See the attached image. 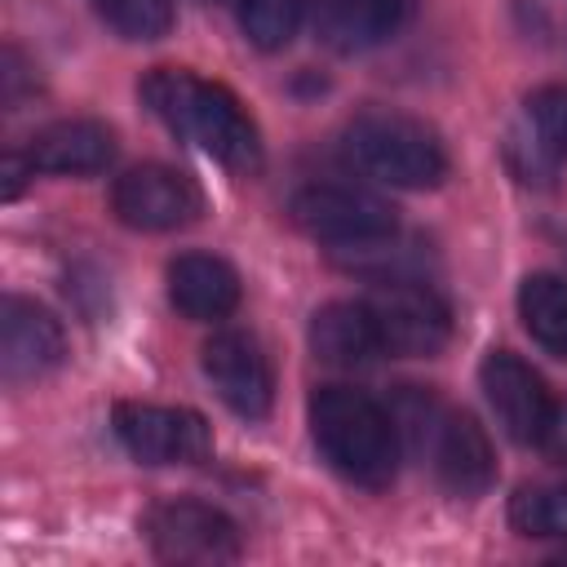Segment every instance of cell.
Here are the masks:
<instances>
[{
  "label": "cell",
  "instance_id": "6da1fadb",
  "mask_svg": "<svg viewBox=\"0 0 567 567\" xmlns=\"http://www.w3.org/2000/svg\"><path fill=\"white\" fill-rule=\"evenodd\" d=\"M137 93L168 133L199 146L217 164L235 173H252L261 164V133L226 84L204 80L186 66H151Z\"/></svg>",
  "mask_w": 567,
  "mask_h": 567
},
{
  "label": "cell",
  "instance_id": "7a4b0ae2",
  "mask_svg": "<svg viewBox=\"0 0 567 567\" xmlns=\"http://www.w3.org/2000/svg\"><path fill=\"white\" fill-rule=\"evenodd\" d=\"M319 456L354 487H390L399 470V421L372 394L350 385H319L306 403Z\"/></svg>",
  "mask_w": 567,
  "mask_h": 567
},
{
  "label": "cell",
  "instance_id": "3957f363",
  "mask_svg": "<svg viewBox=\"0 0 567 567\" xmlns=\"http://www.w3.org/2000/svg\"><path fill=\"white\" fill-rule=\"evenodd\" d=\"M346 151L363 173L403 190H430L447 177L439 133L403 111H359L346 124Z\"/></svg>",
  "mask_w": 567,
  "mask_h": 567
},
{
  "label": "cell",
  "instance_id": "277c9868",
  "mask_svg": "<svg viewBox=\"0 0 567 567\" xmlns=\"http://www.w3.org/2000/svg\"><path fill=\"white\" fill-rule=\"evenodd\" d=\"M399 425L412 430L416 447H425V456L434 465V478L452 496L474 501V496H483L492 487L496 456H492V443H487V434H483V425L474 416L452 412V408H443V403H434L425 394V403H416Z\"/></svg>",
  "mask_w": 567,
  "mask_h": 567
},
{
  "label": "cell",
  "instance_id": "5b68a950",
  "mask_svg": "<svg viewBox=\"0 0 567 567\" xmlns=\"http://www.w3.org/2000/svg\"><path fill=\"white\" fill-rule=\"evenodd\" d=\"M142 536L164 563H230L244 549V536L230 514L208 501L168 496L142 514Z\"/></svg>",
  "mask_w": 567,
  "mask_h": 567
},
{
  "label": "cell",
  "instance_id": "8992f818",
  "mask_svg": "<svg viewBox=\"0 0 567 567\" xmlns=\"http://www.w3.org/2000/svg\"><path fill=\"white\" fill-rule=\"evenodd\" d=\"M368 310L381 332V350L399 359H434L452 341V310L447 301L421 279H385Z\"/></svg>",
  "mask_w": 567,
  "mask_h": 567
},
{
  "label": "cell",
  "instance_id": "52a82bcc",
  "mask_svg": "<svg viewBox=\"0 0 567 567\" xmlns=\"http://www.w3.org/2000/svg\"><path fill=\"white\" fill-rule=\"evenodd\" d=\"M115 439L142 465H199L213 452V430L190 408L168 403H115Z\"/></svg>",
  "mask_w": 567,
  "mask_h": 567
},
{
  "label": "cell",
  "instance_id": "ba28073f",
  "mask_svg": "<svg viewBox=\"0 0 567 567\" xmlns=\"http://www.w3.org/2000/svg\"><path fill=\"white\" fill-rule=\"evenodd\" d=\"M292 221L323 239V244H337V248H359V244H372V239H390L394 235V208L359 186H346V182H315V186H301L288 204Z\"/></svg>",
  "mask_w": 567,
  "mask_h": 567
},
{
  "label": "cell",
  "instance_id": "9c48e42d",
  "mask_svg": "<svg viewBox=\"0 0 567 567\" xmlns=\"http://www.w3.org/2000/svg\"><path fill=\"white\" fill-rule=\"evenodd\" d=\"M478 385H483L487 408L496 412L501 430L514 443L540 447L554 434V425H558L554 394L540 381V372H532L514 350H487L478 363Z\"/></svg>",
  "mask_w": 567,
  "mask_h": 567
},
{
  "label": "cell",
  "instance_id": "30bf717a",
  "mask_svg": "<svg viewBox=\"0 0 567 567\" xmlns=\"http://www.w3.org/2000/svg\"><path fill=\"white\" fill-rule=\"evenodd\" d=\"M111 208H115V217L124 226L164 235V230H182V226L199 221L204 190L186 173H177L168 164H137V168L115 177Z\"/></svg>",
  "mask_w": 567,
  "mask_h": 567
},
{
  "label": "cell",
  "instance_id": "8fae6325",
  "mask_svg": "<svg viewBox=\"0 0 567 567\" xmlns=\"http://www.w3.org/2000/svg\"><path fill=\"white\" fill-rule=\"evenodd\" d=\"M505 159L518 182L549 186L567 159V84H540L523 102V120L505 137Z\"/></svg>",
  "mask_w": 567,
  "mask_h": 567
},
{
  "label": "cell",
  "instance_id": "7c38bea8",
  "mask_svg": "<svg viewBox=\"0 0 567 567\" xmlns=\"http://www.w3.org/2000/svg\"><path fill=\"white\" fill-rule=\"evenodd\" d=\"M204 377L217 399L248 421H261L275 403V372L257 337L248 332H217L204 341Z\"/></svg>",
  "mask_w": 567,
  "mask_h": 567
},
{
  "label": "cell",
  "instance_id": "4fadbf2b",
  "mask_svg": "<svg viewBox=\"0 0 567 567\" xmlns=\"http://www.w3.org/2000/svg\"><path fill=\"white\" fill-rule=\"evenodd\" d=\"M66 359L62 323L27 297H4L0 306V372L9 385L40 381Z\"/></svg>",
  "mask_w": 567,
  "mask_h": 567
},
{
  "label": "cell",
  "instance_id": "5bb4252c",
  "mask_svg": "<svg viewBox=\"0 0 567 567\" xmlns=\"http://www.w3.org/2000/svg\"><path fill=\"white\" fill-rule=\"evenodd\" d=\"M22 155L31 159L35 173L89 177V173H102L115 159V133L102 120L71 115V120H53V124L35 128L22 146Z\"/></svg>",
  "mask_w": 567,
  "mask_h": 567
},
{
  "label": "cell",
  "instance_id": "9a60e30c",
  "mask_svg": "<svg viewBox=\"0 0 567 567\" xmlns=\"http://www.w3.org/2000/svg\"><path fill=\"white\" fill-rule=\"evenodd\" d=\"M412 0H315V35L332 53H368L399 35Z\"/></svg>",
  "mask_w": 567,
  "mask_h": 567
},
{
  "label": "cell",
  "instance_id": "2e32d148",
  "mask_svg": "<svg viewBox=\"0 0 567 567\" xmlns=\"http://www.w3.org/2000/svg\"><path fill=\"white\" fill-rule=\"evenodd\" d=\"M168 301L199 323L226 319L239 306V275L213 252H182L168 261Z\"/></svg>",
  "mask_w": 567,
  "mask_h": 567
},
{
  "label": "cell",
  "instance_id": "e0dca14e",
  "mask_svg": "<svg viewBox=\"0 0 567 567\" xmlns=\"http://www.w3.org/2000/svg\"><path fill=\"white\" fill-rule=\"evenodd\" d=\"M310 350L332 368H363L377 354H385L368 301H328V306H319L315 319H310Z\"/></svg>",
  "mask_w": 567,
  "mask_h": 567
},
{
  "label": "cell",
  "instance_id": "ac0fdd59",
  "mask_svg": "<svg viewBox=\"0 0 567 567\" xmlns=\"http://www.w3.org/2000/svg\"><path fill=\"white\" fill-rule=\"evenodd\" d=\"M518 319L545 354L567 359V284L558 275L536 270L518 284Z\"/></svg>",
  "mask_w": 567,
  "mask_h": 567
},
{
  "label": "cell",
  "instance_id": "d6986e66",
  "mask_svg": "<svg viewBox=\"0 0 567 567\" xmlns=\"http://www.w3.org/2000/svg\"><path fill=\"white\" fill-rule=\"evenodd\" d=\"M509 527L518 536H567V483H523L509 496Z\"/></svg>",
  "mask_w": 567,
  "mask_h": 567
},
{
  "label": "cell",
  "instance_id": "ffe728a7",
  "mask_svg": "<svg viewBox=\"0 0 567 567\" xmlns=\"http://www.w3.org/2000/svg\"><path fill=\"white\" fill-rule=\"evenodd\" d=\"M93 9L124 40H159L173 31V0H93Z\"/></svg>",
  "mask_w": 567,
  "mask_h": 567
},
{
  "label": "cell",
  "instance_id": "44dd1931",
  "mask_svg": "<svg viewBox=\"0 0 567 567\" xmlns=\"http://www.w3.org/2000/svg\"><path fill=\"white\" fill-rule=\"evenodd\" d=\"M301 4H306V0H244V4H239L244 35H248L261 53L284 49V44L297 35V27H301Z\"/></svg>",
  "mask_w": 567,
  "mask_h": 567
},
{
  "label": "cell",
  "instance_id": "7402d4cb",
  "mask_svg": "<svg viewBox=\"0 0 567 567\" xmlns=\"http://www.w3.org/2000/svg\"><path fill=\"white\" fill-rule=\"evenodd\" d=\"M221 4H244V0H221Z\"/></svg>",
  "mask_w": 567,
  "mask_h": 567
}]
</instances>
